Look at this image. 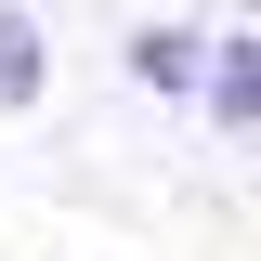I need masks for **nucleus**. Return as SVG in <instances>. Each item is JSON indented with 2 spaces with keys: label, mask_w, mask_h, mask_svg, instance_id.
<instances>
[{
  "label": "nucleus",
  "mask_w": 261,
  "mask_h": 261,
  "mask_svg": "<svg viewBox=\"0 0 261 261\" xmlns=\"http://www.w3.org/2000/svg\"><path fill=\"white\" fill-rule=\"evenodd\" d=\"M196 53H209V27H183V13H144V27L118 39V65H130V92H196Z\"/></svg>",
  "instance_id": "obj_2"
},
{
  "label": "nucleus",
  "mask_w": 261,
  "mask_h": 261,
  "mask_svg": "<svg viewBox=\"0 0 261 261\" xmlns=\"http://www.w3.org/2000/svg\"><path fill=\"white\" fill-rule=\"evenodd\" d=\"M196 105H209L222 144L261 130V39H248V27H209V53H196Z\"/></svg>",
  "instance_id": "obj_1"
},
{
  "label": "nucleus",
  "mask_w": 261,
  "mask_h": 261,
  "mask_svg": "<svg viewBox=\"0 0 261 261\" xmlns=\"http://www.w3.org/2000/svg\"><path fill=\"white\" fill-rule=\"evenodd\" d=\"M39 92H53V27L27 0H0V118H27Z\"/></svg>",
  "instance_id": "obj_3"
}]
</instances>
